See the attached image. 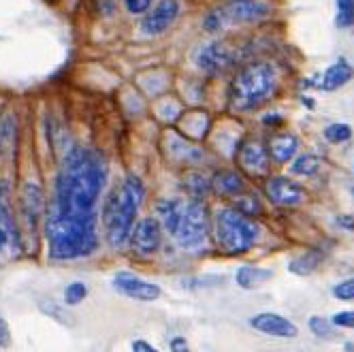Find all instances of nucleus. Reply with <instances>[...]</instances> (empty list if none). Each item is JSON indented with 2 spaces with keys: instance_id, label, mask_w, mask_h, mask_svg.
<instances>
[{
  "instance_id": "12",
  "label": "nucleus",
  "mask_w": 354,
  "mask_h": 352,
  "mask_svg": "<svg viewBox=\"0 0 354 352\" xmlns=\"http://www.w3.org/2000/svg\"><path fill=\"white\" fill-rule=\"evenodd\" d=\"M265 194L275 207H297L306 198L301 184L286 178V175H273V178H269L265 182Z\"/></svg>"
},
{
  "instance_id": "16",
  "label": "nucleus",
  "mask_w": 354,
  "mask_h": 352,
  "mask_svg": "<svg viewBox=\"0 0 354 352\" xmlns=\"http://www.w3.org/2000/svg\"><path fill=\"white\" fill-rule=\"evenodd\" d=\"M250 326L254 331H259L263 335H271V337L290 340L297 335V326L292 324V320H288L280 314H273V312H261L257 316H252Z\"/></svg>"
},
{
  "instance_id": "15",
  "label": "nucleus",
  "mask_w": 354,
  "mask_h": 352,
  "mask_svg": "<svg viewBox=\"0 0 354 352\" xmlns=\"http://www.w3.org/2000/svg\"><path fill=\"white\" fill-rule=\"evenodd\" d=\"M180 11H182L180 0H160V3L151 11H147V15L141 19L143 35H147V37L162 35L165 30H169L173 26L175 19L180 17Z\"/></svg>"
},
{
  "instance_id": "3",
  "label": "nucleus",
  "mask_w": 354,
  "mask_h": 352,
  "mask_svg": "<svg viewBox=\"0 0 354 352\" xmlns=\"http://www.w3.org/2000/svg\"><path fill=\"white\" fill-rule=\"evenodd\" d=\"M145 196V186L137 175H126L122 186L113 188L103 205L105 239L111 248H122L129 243L135 229V220Z\"/></svg>"
},
{
  "instance_id": "41",
  "label": "nucleus",
  "mask_w": 354,
  "mask_h": 352,
  "mask_svg": "<svg viewBox=\"0 0 354 352\" xmlns=\"http://www.w3.org/2000/svg\"><path fill=\"white\" fill-rule=\"evenodd\" d=\"M284 118L280 115V113H267V115H263V124L265 127H275V124H280Z\"/></svg>"
},
{
  "instance_id": "19",
  "label": "nucleus",
  "mask_w": 354,
  "mask_h": 352,
  "mask_svg": "<svg viewBox=\"0 0 354 352\" xmlns=\"http://www.w3.org/2000/svg\"><path fill=\"white\" fill-rule=\"evenodd\" d=\"M269 149V156L277 163V165H286L297 156V149H299V139L292 133H280L269 139L267 143Z\"/></svg>"
},
{
  "instance_id": "17",
  "label": "nucleus",
  "mask_w": 354,
  "mask_h": 352,
  "mask_svg": "<svg viewBox=\"0 0 354 352\" xmlns=\"http://www.w3.org/2000/svg\"><path fill=\"white\" fill-rule=\"evenodd\" d=\"M17 139H19L17 118L13 113H3L0 115V165L13 163Z\"/></svg>"
},
{
  "instance_id": "6",
  "label": "nucleus",
  "mask_w": 354,
  "mask_h": 352,
  "mask_svg": "<svg viewBox=\"0 0 354 352\" xmlns=\"http://www.w3.org/2000/svg\"><path fill=\"white\" fill-rule=\"evenodd\" d=\"M209 212L203 205V201H190L184 205L180 222H177V229L173 233L175 243L180 246L186 252H196L205 243L209 237Z\"/></svg>"
},
{
  "instance_id": "8",
  "label": "nucleus",
  "mask_w": 354,
  "mask_h": 352,
  "mask_svg": "<svg viewBox=\"0 0 354 352\" xmlns=\"http://www.w3.org/2000/svg\"><path fill=\"white\" fill-rule=\"evenodd\" d=\"M218 11L226 24L254 26V24L267 21L273 15V5L269 0H224Z\"/></svg>"
},
{
  "instance_id": "20",
  "label": "nucleus",
  "mask_w": 354,
  "mask_h": 352,
  "mask_svg": "<svg viewBox=\"0 0 354 352\" xmlns=\"http://www.w3.org/2000/svg\"><path fill=\"white\" fill-rule=\"evenodd\" d=\"M212 190L222 196H239L243 192V180L241 175L233 169H222L212 178Z\"/></svg>"
},
{
  "instance_id": "23",
  "label": "nucleus",
  "mask_w": 354,
  "mask_h": 352,
  "mask_svg": "<svg viewBox=\"0 0 354 352\" xmlns=\"http://www.w3.org/2000/svg\"><path fill=\"white\" fill-rule=\"evenodd\" d=\"M322 261H324V252H322V250H318V248H314V250H308V252L295 257L288 263V271L295 273V275H310V273H314L320 267Z\"/></svg>"
},
{
  "instance_id": "35",
  "label": "nucleus",
  "mask_w": 354,
  "mask_h": 352,
  "mask_svg": "<svg viewBox=\"0 0 354 352\" xmlns=\"http://www.w3.org/2000/svg\"><path fill=\"white\" fill-rule=\"evenodd\" d=\"M151 3H154V0H124V7L131 15H143L149 11Z\"/></svg>"
},
{
  "instance_id": "40",
  "label": "nucleus",
  "mask_w": 354,
  "mask_h": 352,
  "mask_svg": "<svg viewBox=\"0 0 354 352\" xmlns=\"http://www.w3.org/2000/svg\"><path fill=\"white\" fill-rule=\"evenodd\" d=\"M169 346H171V352H190L188 342H186L184 337H173V340L169 342Z\"/></svg>"
},
{
  "instance_id": "33",
  "label": "nucleus",
  "mask_w": 354,
  "mask_h": 352,
  "mask_svg": "<svg viewBox=\"0 0 354 352\" xmlns=\"http://www.w3.org/2000/svg\"><path fill=\"white\" fill-rule=\"evenodd\" d=\"M224 26H226V21H224L222 13H220L218 9L209 11V13L205 15V19H203V28H205L207 33H212V35L220 33V30H222Z\"/></svg>"
},
{
  "instance_id": "26",
  "label": "nucleus",
  "mask_w": 354,
  "mask_h": 352,
  "mask_svg": "<svg viewBox=\"0 0 354 352\" xmlns=\"http://www.w3.org/2000/svg\"><path fill=\"white\" fill-rule=\"evenodd\" d=\"M320 169V158L310 152H301L290 160V171L299 178H312V175Z\"/></svg>"
},
{
  "instance_id": "14",
  "label": "nucleus",
  "mask_w": 354,
  "mask_h": 352,
  "mask_svg": "<svg viewBox=\"0 0 354 352\" xmlns=\"http://www.w3.org/2000/svg\"><path fill=\"white\" fill-rule=\"evenodd\" d=\"M237 160L239 167L248 175H252V178H263V175L269 173V163H271L269 149L259 139H245L237 149Z\"/></svg>"
},
{
  "instance_id": "10",
  "label": "nucleus",
  "mask_w": 354,
  "mask_h": 352,
  "mask_svg": "<svg viewBox=\"0 0 354 352\" xmlns=\"http://www.w3.org/2000/svg\"><path fill=\"white\" fill-rule=\"evenodd\" d=\"M133 252L141 259L156 254L162 246V224L158 218H143L135 224L129 239Z\"/></svg>"
},
{
  "instance_id": "1",
  "label": "nucleus",
  "mask_w": 354,
  "mask_h": 352,
  "mask_svg": "<svg viewBox=\"0 0 354 352\" xmlns=\"http://www.w3.org/2000/svg\"><path fill=\"white\" fill-rule=\"evenodd\" d=\"M105 180L107 163L103 154L82 145L71 147L56 175L54 198L49 207L71 216L94 214Z\"/></svg>"
},
{
  "instance_id": "9",
  "label": "nucleus",
  "mask_w": 354,
  "mask_h": 352,
  "mask_svg": "<svg viewBox=\"0 0 354 352\" xmlns=\"http://www.w3.org/2000/svg\"><path fill=\"white\" fill-rule=\"evenodd\" d=\"M235 62H237L235 49L226 41H220V39L203 43L194 54V64L205 75H222L224 71H229Z\"/></svg>"
},
{
  "instance_id": "29",
  "label": "nucleus",
  "mask_w": 354,
  "mask_h": 352,
  "mask_svg": "<svg viewBox=\"0 0 354 352\" xmlns=\"http://www.w3.org/2000/svg\"><path fill=\"white\" fill-rule=\"evenodd\" d=\"M335 26L337 28H352L354 26V0H335Z\"/></svg>"
},
{
  "instance_id": "34",
  "label": "nucleus",
  "mask_w": 354,
  "mask_h": 352,
  "mask_svg": "<svg viewBox=\"0 0 354 352\" xmlns=\"http://www.w3.org/2000/svg\"><path fill=\"white\" fill-rule=\"evenodd\" d=\"M335 329H354V310H342L331 316Z\"/></svg>"
},
{
  "instance_id": "28",
  "label": "nucleus",
  "mask_w": 354,
  "mask_h": 352,
  "mask_svg": "<svg viewBox=\"0 0 354 352\" xmlns=\"http://www.w3.org/2000/svg\"><path fill=\"white\" fill-rule=\"evenodd\" d=\"M233 207L250 218H257L259 214H263V205H261V201L257 196H252V194H239L235 196V203Z\"/></svg>"
},
{
  "instance_id": "4",
  "label": "nucleus",
  "mask_w": 354,
  "mask_h": 352,
  "mask_svg": "<svg viewBox=\"0 0 354 352\" xmlns=\"http://www.w3.org/2000/svg\"><path fill=\"white\" fill-rule=\"evenodd\" d=\"M277 68L267 60L250 62L235 73L229 88V103L235 111L248 113L261 107L277 90Z\"/></svg>"
},
{
  "instance_id": "27",
  "label": "nucleus",
  "mask_w": 354,
  "mask_h": 352,
  "mask_svg": "<svg viewBox=\"0 0 354 352\" xmlns=\"http://www.w3.org/2000/svg\"><path fill=\"white\" fill-rule=\"evenodd\" d=\"M322 137H324L326 143L342 145V143H348L352 139V129L348 127V124H344V122H333V124H328V127L322 131Z\"/></svg>"
},
{
  "instance_id": "13",
  "label": "nucleus",
  "mask_w": 354,
  "mask_h": 352,
  "mask_svg": "<svg viewBox=\"0 0 354 352\" xmlns=\"http://www.w3.org/2000/svg\"><path fill=\"white\" fill-rule=\"evenodd\" d=\"M111 284L120 295L135 299V301H147V304H149V301H156L162 295L158 284L147 282V280L139 278V275H135L131 271H118L113 275Z\"/></svg>"
},
{
  "instance_id": "39",
  "label": "nucleus",
  "mask_w": 354,
  "mask_h": 352,
  "mask_svg": "<svg viewBox=\"0 0 354 352\" xmlns=\"http://www.w3.org/2000/svg\"><path fill=\"white\" fill-rule=\"evenodd\" d=\"M131 350L133 352H160L158 348H154V346H151L149 342H145V340H133Z\"/></svg>"
},
{
  "instance_id": "2",
  "label": "nucleus",
  "mask_w": 354,
  "mask_h": 352,
  "mask_svg": "<svg viewBox=\"0 0 354 352\" xmlns=\"http://www.w3.org/2000/svg\"><path fill=\"white\" fill-rule=\"evenodd\" d=\"M45 237L52 261L86 259L98 248V214L71 216L60 214L47 205L45 212Z\"/></svg>"
},
{
  "instance_id": "7",
  "label": "nucleus",
  "mask_w": 354,
  "mask_h": 352,
  "mask_svg": "<svg viewBox=\"0 0 354 352\" xmlns=\"http://www.w3.org/2000/svg\"><path fill=\"white\" fill-rule=\"evenodd\" d=\"M21 250V231L11 205V186L7 180H0V263L17 259Z\"/></svg>"
},
{
  "instance_id": "22",
  "label": "nucleus",
  "mask_w": 354,
  "mask_h": 352,
  "mask_svg": "<svg viewBox=\"0 0 354 352\" xmlns=\"http://www.w3.org/2000/svg\"><path fill=\"white\" fill-rule=\"evenodd\" d=\"M182 210H184V205L180 203V201H173V198L158 201V205H156L158 222L162 224V229L169 231L171 235H173L175 229H177V222H180Z\"/></svg>"
},
{
  "instance_id": "32",
  "label": "nucleus",
  "mask_w": 354,
  "mask_h": 352,
  "mask_svg": "<svg viewBox=\"0 0 354 352\" xmlns=\"http://www.w3.org/2000/svg\"><path fill=\"white\" fill-rule=\"evenodd\" d=\"M331 293L339 301H354V275H352V278L342 280L339 284H335Z\"/></svg>"
},
{
  "instance_id": "21",
  "label": "nucleus",
  "mask_w": 354,
  "mask_h": 352,
  "mask_svg": "<svg viewBox=\"0 0 354 352\" xmlns=\"http://www.w3.org/2000/svg\"><path fill=\"white\" fill-rule=\"evenodd\" d=\"M271 278H273V271L271 269L257 267V265H243L235 273V282L243 290H254V288L263 286L265 282H269Z\"/></svg>"
},
{
  "instance_id": "36",
  "label": "nucleus",
  "mask_w": 354,
  "mask_h": 352,
  "mask_svg": "<svg viewBox=\"0 0 354 352\" xmlns=\"http://www.w3.org/2000/svg\"><path fill=\"white\" fill-rule=\"evenodd\" d=\"M41 310H43L45 314H49V316H54L56 320H64V318H62V308L56 304V301H47V299H43V301H41Z\"/></svg>"
},
{
  "instance_id": "30",
  "label": "nucleus",
  "mask_w": 354,
  "mask_h": 352,
  "mask_svg": "<svg viewBox=\"0 0 354 352\" xmlns=\"http://www.w3.org/2000/svg\"><path fill=\"white\" fill-rule=\"evenodd\" d=\"M308 324H310L312 335L318 340H331L335 335V324L331 320L322 318V316H312Z\"/></svg>"
},
{
  "instance_id": "42",
  "label": "nucleus",
  "mask_w": 354,
  "mask_h": 352,
  "mask_svg": "<svg viewBox=\"0 0 354 352\" xmlns=\"http://www.w3.org/2000/svg\"><path fill=\"white\" fill-rule=\"evenodd\" d=\"M350 194L354 196V182H350Z\"/></svg>"
},
{
  "instance_id": "31",
  "label": "nucleus",
  "mask_w": 354,
  "mask_h": 352,
  "mask_svg": "<svg viewBox=\"0 0 354 352\" xmlns=\"http://www.w3.org/2000/svg\"><path fill=\"white\" fill-rule=\"evenodd\" d=\"M86 297H88V286H86L84 282H73V284H68V286L64 288V304H66L68 308L80 306Z\"/></svg>"
},
{
  "instance_id": "5",
  "label": "nucleus",
  "mask_w": 354,
  "mask_h": 352,
  "mask_svg": "<svg viewBox=\"0 0 354 352\" xmlns=\"http://www.w3.org/2000/svg\"><path fill=\"white\" fill-rule=\"evenodd\" d=\"M214 233L220 250L229 257H239L250 252L261 237V226L235 207H222L214 218Z\"/></svg>"
},
{
  "instance_id": "18",
  "label": "nucleus",
  "mask_w": 354,
  "mask_h": 352,
  "mask_svg": "<svg viewBox=\"0 0 354 352\" xmlns=\"http://www.w3.org/2000/svg\"><path fill=\"white\" fill-rule=\"evenodd\" d=\"M354 77V68L348 60L339 58L335 60L331 66H328L324 73H322V77H320V88L324 92H333V90H339L344 88L350 80Z\"/></svg>"
},
{
  "instance_id": "24",
  "label": "nucleus",
  "mask_w": 354,
  "mask_h": 352,
  "mask_svg": "<svg viewBox=\"0 0 354 352\" xmlns=\"http://www.w3.org/2000/svg\"><path fill=\"white\" fill-rule=\"evenodd\" d=\"M184 190L190 194L192 201H203L212 192V180H207L203 173L192 171L184 178Z\"/></svg>"
},
{
  "instance_id": "11",
  "label": "nucleus",
  "mask_w": 354,
  "mask_h": 352,
  "mask_svg": "<svg viewBox=\"0 0 354 352\" xmlns=\"http://www.w3.org/2000/svg\"><path fill=\"white\" fill-rule=\"evenodd\" d=\"M19 212H21V220L28 226V231L35 233L39 229V224L45 220V192L41 188V184L37 182H26L21 186L19 192Z\"/></svg>"
},
{
  "instance_id": "38",
  "label": "nucleus",
  "mask_w": 354,
  "mask_h": 352,
  "mask_svg": "<svg viewBox=\"0 0 354 352\" xmlns=\"http://www.w3.org/2000/svg\"><path fill=\"white\" fill-rule=\"evenodd\" d=\"M335 224L344 231H354V216L352 214H339V216H335Z\"/></svg>"
},
{
  "instance_id": "25",
  "label": "nucleus",
  "mask_w": 354,
  "mask_h": 352,
  "mask_svg": "<svg viewBox=\"0 0 354 352\" xmlns=\"http://www.w3.org/2000/svg\"><path fill=\"white\" fill-rule=\"evenodd\" d=\"M171 154L182 163H201L203 160V152H201L196 145L188 143L182 137H175V135L171 137Z\"/></svg>"
},
{
  "instance_id": "37",
  "label": "nucleus",
  "mask_w": 354,
  "mask_h": 352,
  "mask_svg": "<svg viewBox=\"0 0 354 352\" xmlns=\"http://www.w3.org/2000/svg\"><path fill=\"white\" fill-rule=\"evenodd\" d=\"M9 346H11V329L5 316H0V348H9Z\"/></svg>"
}]
</instances>
